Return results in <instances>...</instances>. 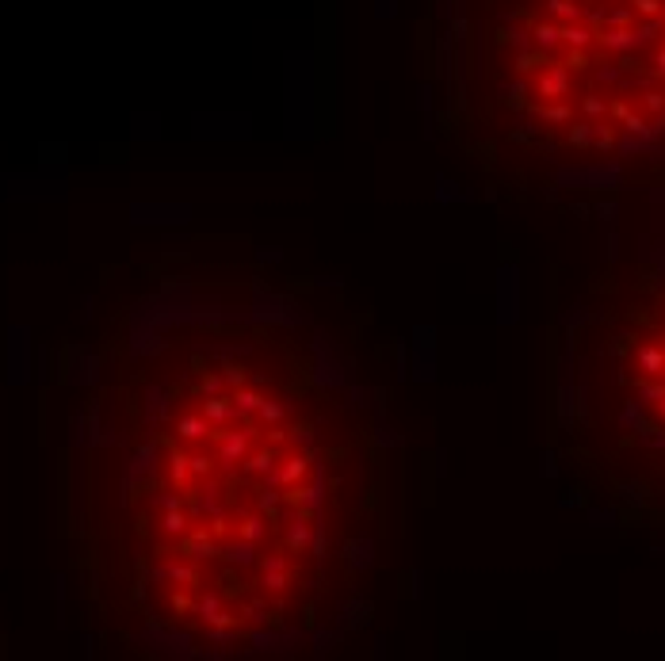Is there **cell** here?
<instances>
[{"label": "cell", "instance_id": "1", "mask_svg": "<svg viewBox=\"0 0 665 661\" xmlns=\"http://www.w3.org/2000/svg\"><path fill=\"white\" fill-rule=\"evenodd\" d=\"M638 363H643V371H646V375H658L662 367H665V356H662V352H654V348H643V352H638Z\"/></svg>", "mask_w": 665, "mask_h": 661}]
</instances>
